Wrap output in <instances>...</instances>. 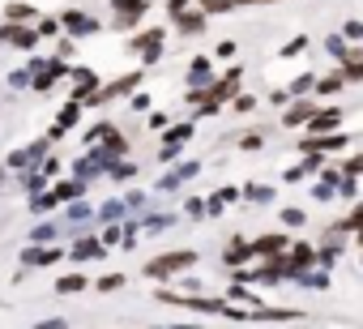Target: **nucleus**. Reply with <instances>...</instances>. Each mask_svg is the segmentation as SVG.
Listing matches in <instances>:
<instances>
[{"instance_id": "11", "label": "nucleus", "mask_w": 363, "mask_h": 329, "mask_svg": "<svg viewBox=\"0 0 363 329\" xmlns=\"http://www.w3.org/2000/svg\"><path fill=\"white\" fill-rule=\"evenodd\" d=\"M282 223H286V227H303V210H286Z\"/></svg>"}, {"instance_id": "1", "label": "nucleus", "mask_w": 363, "mask_h": 329, "mask_svg": "<svg viewBox=\"0 0 363 329\" xmlns=\"http://www.w3.org/2000/svg\"><path fill=\"white\" fill-rule=\"evenodd\" d=\"M197 257L193 252H167V257H154L150 261V274L154 278H171V274H179V269H189Z\"/></svg>"}, {"instance_id": "3", "label": "nucleus", "mask_w": 363, "mask_h": 329, "mask_svg": "<svg viewBox=\"0 0 363 329\" xmlns=\"http://www.w3.org/2000/svg\"><path fill=\"white\" fill-rule=\"evenodd\" d=\"M346 145V133H333V137H308L303 150H342Z\"/></svg>"}, {"instance_id": "13", "label": "nucleus", "mask_w": 363, "mask_h": 329, "mask_svg": "<svg viewBox=\"0 0 363 329\" xmlns=\"http://www.w3.org/2000/svg\"><path fill=\"white\" fill-rule=\"evenodd\" d=\"M329 52H333V56H346V43H342V39L333 35V39H329Z\"/></svg>"}, {"instance_id": "12", "label": "nucleus", "mask_w": 363, "mask_h": 329, "mask_svg": "<svg viewBox=\"0 0 363 329\" xmlns=\"http://www.w3.org/2000/svg\"><path fill=\"white\" fill-rule=\"evenodd\" d=\"M303 48H308V35H299V39H291V43H286V56H295V52H303Z\"/></svg>"}, {"instance_id": "10", "label": "nucleus", "mask_w": 363, "mask_h": 329, "mask_svg": "<svg viewBox=\"0 0 363 329\" xmlns=\"http://www.w3.org/2000/svg\"><path fill=\"white\" fill-rule=\"evenodd\" d=\"M257 248H261V252H278V248H286V240H282V235H274V240H261Z\"/></svg>"}, {"instance_id": "7", "label": "nucleus", "mask_w": 363, "mask_h": 329, "mask_svg": "<svg viewBox=\"0 0 363 329\" xmlns=\"http://www.w3.org/2000/svg\"><path fill=\"white\" fill-rule=\"evenodd\" d=\"M342 82H346V77H342V73H333V77H325L316 90H320V94H333V90H342Z\"/></svg>"}, {"instance_id": "16", "label": "nucleus", "mask_w": 363, "mask_h": 329, "mask_svg": "<svg viewBox=\"0 0 363 329\" xmlns=\"http://www.w3.org/2000/svg\"><path fill=\"white\" fill-rule=\"evenodd\" d=\"M235 5H265V0H235Z\"/></svg>"}, {"instance_id": "8", "label": "nucleus", "mask_w": 363, "mask_h": 329, "mask_svg": "<svg viewBox=\"0 0 363 329\" xmlns=\"http://www.w3.org/2000/svg\"><path fill=\"white\" fill-rule=\"evenodd\" d=\"M179 26H184V35H197V30L206 26V18H197V13H193V18H179Z\"/></svg>"}, {"instance_id": "5", "label": "nucleus", "mask_w": 363, "mask_h": 329, "mask_svg": "<svg viewBox=\"0 0 363 329\" xmlns=\"http://www.w3.org/2000/svg\"><path fill=\"white\" fill-rule=\"evenodd\" d=\"M342 120V111H320V116H312L308 120V133H320V128H333Z\"/></svg>"}, {"instance_id": "4", "label": "nucleus", "mask_w": 363, "mask_h": 329, "mask_svg": "<svg viewBox=\"0 0 363 329\" xmlns=\"http://www.w3.org/2000/svg\"><path fill=\"white\" fill-rule=\"evenodd\" d=\"M308 120H312V103H308V99L286 111V124H291V128H295V124H308Z\"/></svg>"}, {"instance_id": "6", "label": "nucleus", "mask_w": 363, "mask_h": 329, "mask_svg": "<svg viewBox=\"0 0 363 329\" xmlns=\"http://www.w3.org/2000/svg\"><path fill=\"white\" fill-rule=\"evenodd\" d=\"M312 86H316V82H312V73H308V77H295V82H291V90H286V94H308V90H312Z\"/></svg>"}, {"instance_id": "14", "label": "nucleus", "mask_w": 363, "mask_h": 329, "mask_svg": "<svg viewBox=\"0 0 363 329\" xmlns=\"http://www.w3.org/2000/svg\"><path fill=\"white\" fill-rule=\"evenodd\" d=\"M346 39H363V22H350L346 26Z\"/></svg>"}, {"instance_id": "15", "label": "nucleus", "mask_w": 363, "mask_h": 329, "mask_svg": "<svg viewBox=\"0 0 363 329\" xmlns=\"http://www.w3.org/2000/svg\"><path fill=\"white\" fill-rule=\"evenodd\" d=\"M346 227H363V206H359V210L350 214V223H346ZM346 227H342V231H346Z\"/></svg>"}, {"instance_id": "9", "label": "nucleus", "mask_w": 363, "mask_h": 329, "mask_svg": "<svg viewBox=\"0 0 363 329\" xmlns=\"http://www.w3.org/2000/svg\"><path fill=\"white\" fill-rule=\"evenodd\" d=\"M231 5H235V0H201L206 13H223V9H231Z\"/></svg>"}, {"instance_id": "2", "label": "nucleus", "mask_w": 363, "mask_h": 329, "mask_svg": "<svg viewBox=\"0 0 363 329\" xmlns=\"http://www.w3.org/2000/svg\"><path fill=\"white\" fill-rule=\"evenodd\" d=\"M337 73H342V77H354V82H363V52H346Z\"/></svg>"}]
</instances>
